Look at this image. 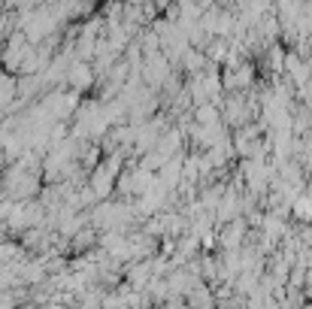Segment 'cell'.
I'll use <instances>...</instances> for the list:
<instances>
[{"instance_id":"1","label":"cell","mask_w":312,"mask_h":309,"mask_svg":"<svg viewBox=\"0 0 312 309\" xmlns=\"http://www.w3.org/2000/svg\"><path fill=\"white\" fill-rule=\"evenodd\" d=\"M297 215L306 218V221L312 218V197H300V200H297Z\"/></svg>"}]
</instances>
